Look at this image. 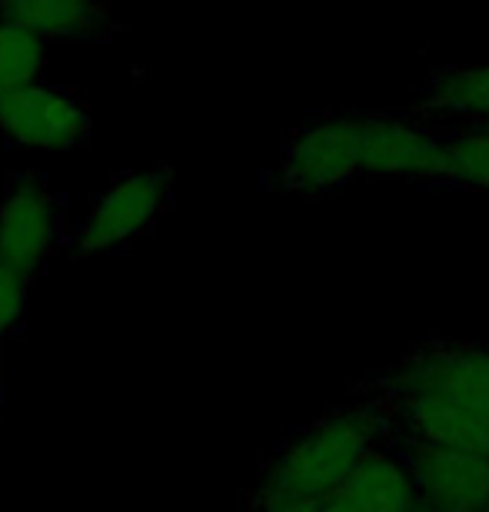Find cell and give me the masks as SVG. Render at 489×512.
Masks as SVG:
<instances>
[{"label": "cell", "mask_w": 489, "mask_h": 512, "mask_svg": "<svg viewBox=\"0 0 489 512\" xmlns=\"http://www.w3.org/2000/svg\"><path fill=\"white\" fill-rule=\"evenodd\" d=\"M376 399L393 443L463 446L489 456V346H426L393 366Z\"/></svg>", "instance_id": "6da1fadb"}, {"label": "cell", "mask_w": 489, "mask_h": 512, "mask_svg": "<svg viewBox=\"0 0 489 512\" xmlns=\"http://www.w3.org/2000/svg\"><path fill=\"white\" fill-rule=\"evenodd\" d=\"M390 439V419L376 396L336 409L300 429L270 466L257 486L260 499H307L326 503L353 476L366 453Z\"/></svg>", "instance_id": "7a4b0ae2"}, {"label": "cell", "mask_w": 489, "mask_h": 512, "mask_svg": "<svg viewBox=\"0 0 489 512\" xmlns=\"http://www.w3.org/2000/svg\"><path fill=\"white\" fill-rule=\"evenodd\" d=\"M363 177V114H336L300 127L283 147L277 183L320 197Z\"/></svg>", "instance_id": "3957f363"}, {"label": "cell", "mask_w": 489, "mask_h": 512, "mask_svg": "<svg viewBox=\"0 0 489 512\" xmlns=\"http://www.w3.org/2000/svg\"><path fill=\"white\" fill-rule=\"evenodd\" d=\"M64 240L57 193L34 173H17L0 193V263L37 280Z\"/></svg>", "instance_id": "277c9868"}, {"label": "cell", "mask_w": 489, "mask_h": 512, "mask_svg": "<svg viewBox=\"0 0 489 512\" xmlns=\"http://www.w3.org/2000/svg\"><path fill=\"white\" fill-rule=\"evenodd\" d=\"M170 170L150 167L117 177L100 197L90 203L80 220L74 243L80 253H110L154 227L160 213L170 207Z\"/></svg>", "instance_id": "5b68a950"}, {"label": "cell", "mask_w": 489, "mask_h": 512, "mask_svg": "<svg viewBox=\"0 0 489 512\" xmlns=\"http://www.w3.org/2000/svg\"><path fill=\"white\" fill-rule=\"evenodd\" d=\"M90 110L54 84H30L0 94V137L27 150H74L87 140Z\"/></svg>", "instance_id": "8992f818"}, {"label": "cell", "mask_w": 489, "mask_h": 512, "mask_svg": "<svg viewBox=\"0 0 489 512\" xmlns=\"http://www.w3.org/2000/svg\"><path fill=\"white\" fill-rule=\"evenodd\" d=\"M393 443V439H390ZM413 473L423 512H489V456L463 446L393 443Z\"/></svg>", "instance_id": "52a82bcc"}, {"label": "cell", "mask_w": 489, "mask_h": 512, "mask_svg": "<svg viewBox=\"0 0 489 512\" xmlns=\"http://www.w3.org/2000/svg\"><path fill=\"white\" fill-rule=\"evenodd\" d=\"M446 133L430 120L403 114H363V177L440 180Z\"/></svg>", "instance_id": "ba28073f"}, {"label": "cell", "mask_w": 489, "mask_h": 512, "mask_svg": "<svg viewBox=\"0 0 489 512\" xmlns=\"http://www.w3.org/2000/svg\"><path fill=\"white\" fill-rule=\"evenodd\" d=\"M320 512H423V509H420V496H416L410 466H406L400 449L386 439L373 453L363 456V463L340 486V493L326 499Z\"/></svg>", "instance_id": "9c48e42d"}, {"label": "cell", "mask_w": 489, "mask_h": 512, "mask_svg": "<svg viewBox=\"0 0 489 512\" xmlns=\"http://www.w3.org/2000/svg\"><path fill=\"white\" fill-rule=\"evenodd\" d=\"M420 114L456 127H489V64L443 67L433 74Z\"/></svg>", "instance_id": "30bf717a"}, {"label": "cell", "mask_w": 489, "mask_h": 512, "mask_svg": "<svg viewBox=\"0 0 489 512\" xmlns=\"http://www.w3.org/2000/svg\"><path fill=\"white\" fill-rule=\"evenodd\" d=\"M0 17L34 30L47 44L50 40L100 37L110 30L104 0H0Z\"/></svg>", "instance_id": "8fae6325"}, {"label": "cell", "mask_w": 489, "mask_h": 512, "mask_svg": "<svg viewBox=\"0 0 489 512\" xmlns=\"http://www.w3.org/2000/svg\"><path fill=\"white\" fill-rule=\"evenodd\" d=\"M443 183L489 193V127H456L443 143Z\"/></svg>", "instance_id": "7c38bea8"}, {"label": "cell", "mask_w": 489, "mask_h": 512, "mask_svg": "<svg viewBox=\"0 0 489 512\" xmlns=\"http://www.w3.org/2000/svg\"><path fill=\"white\" fill-rule=\"evenodd\" d=\"M47 67V40L0 17V94L40 84Z\"/></svg>", "instance_id": "4fadbf2b"}, {"label": "cell", "mask_w": 489, "mask_h": 512, "mask_svg": "<svg viewBox=\"0 0 489 512\" xmlns=\"http://www.w3.org/2000/svg\"><path fill=\"white\" fill-rule=\"evenodd\" d=\"M30 283L27 276L0 263V340H7L10 333H17V326L24 323L27 300H30Z\"/></svg>", "instance_id": "5bb4252c"}, {"label": "cell", "mask_w": 489, "mask_h": 512, "mask_svg": "<svg viewBox=\"0 0 489 512\" xmlns=\"http://www.w3.org/2000/svg\"><path fill=\"white\" fill-rule=\"evenodd\" d=\"M0 399H4V380H0Z\"/></svg>", "instance_id": "9a60e30c"}]
</instances>
